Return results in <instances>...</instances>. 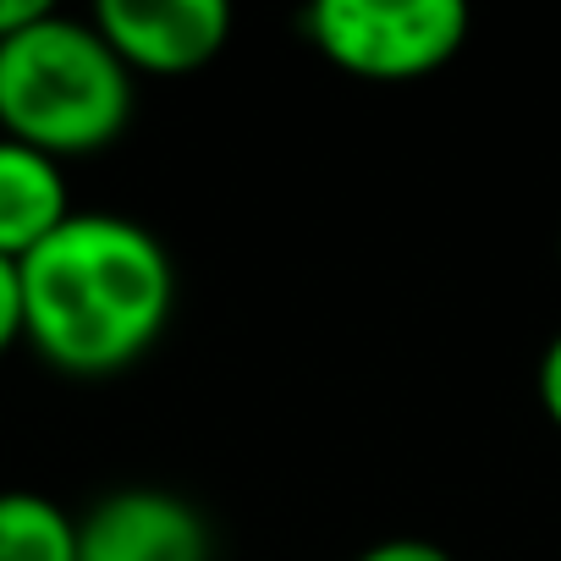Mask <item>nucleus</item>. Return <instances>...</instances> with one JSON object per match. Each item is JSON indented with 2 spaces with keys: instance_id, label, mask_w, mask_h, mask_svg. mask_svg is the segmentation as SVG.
Segmentation results:
<instances>
[{
  "instance_id": "nucleus-1",
  "label": "nucleus",
  "mask_w": 561,
  "mask_h": 561,
  "mask_svg": "<svg viewBox=\"0 0 561 561\" xmlns=\"http://www.w3.org/2000/svg\"><path fill=\"white\" fill-rule=\"evenodd\" d=\"M23 342L61 375L133 369L176 314L171 248L133 215L72 209L23 264Z\"/></svg>"
},
{
  "instance_id": "nucleus-2",
  "label": "nucleus",
  "mask_w": 561,
  "mask_h": 561,
  "mask_svg": "<svg viewBox=\"0 0 561 561\" xmlns=\"http://www.w3.org/2000/svg\"><path fill=\"white\" fill-rule=\"evenodd\" d=\"M133 100L138 78L89 18L50 7L34 28L0 45V133L61 165L111 149L133 122Z\"/></svg>"
},
{
  "instance_id": "nucleus-3",
  "label": "nucleus",
  "mask_w": 561,
  "mask_h": 561,
  "mask_svg": "<svg viewBox=\"0 0 561 561\" xmlns=\"http://www.w3.org/2000/svg\"><path fill=\"white\" fill-rule=\"evenodd\" d=\"M309 45L347 78L413 83L440 72L468 39L457 0H320L304 12Z\"/></svg>"
},
{
  "instance_id": "nucleus-4",
  "label": "nucleus",
  "mask_w": 561,
  "mask_h": 561,
  "mask_svg": "<svg viewBox=\"0 0 561 561\" xmlns=\"http://www.w3.org/2000/svg\"><path fill=\"white\" fill-rule=\"evenodd\" d=\"M89 23L133 78H193L231 45L226 0H100Z\"/></svg>"
},
{
  "instance_id": "nucleus-5",
  "label": "nucleus",
  "mask_w": 561,
  "mask_h": 561,
  "mask_svg": "<svg viewBox=\"0 0 561 561\" xmlns=\"http://www.w3.org/2000/svg\"><path fill=\"white\" fill-rule=\"evenodd\" d=\"M78 561H215V528L165 484H122L78 517Z\"/></svg>"
},
{
  "instance_id": "nucleus-6",
  "label": "nucleus",
  "mask_w": 561,
  "mask_h": 561,
  "mask_svg": "<svg viewBox=\"0 0 561 561\" xmlns=\"http://www.w3.org/2000/svg\"><path fill=\"white\" fill-rule=\"evenodd\" d=\"M67 165L0 133V259L23 264L45 237H56L72 215Z\"/></svg>"
},
{
  "instance_id": "nucleus-7",
  "label": "nucleus",
  "mask_w": 561,
  "mask_h": 561,
  "mask_svg": "<svg viewBox=\"0 0 561 561\" xmlns=\"http://www.w3.org/2000/svg\"><path fill=\"white\" fill-rule=\"evenodd\" d=\"M0 561H78V517L39 490H0Z\"/></svg>"
},
{
  "instance_id": "nucleus-8",
  "label": "nucleus",
  "mask_w": 561,
  "mask_h": 561,
  "mask_svg": "<svg viewBox=\"0 0 561 561\" xmlns=\"http://www.w3.org/2000/svg\"><path fill=\"white\" fill-rule=\"evenodd\" d=\"M23 347V275L12 259H0V358Z\"/></svg>"
},
{
  "instance_id": "nucleus-9",
  "label": "nucleus",
  "mask_w": 561,
  "mask_h": 561,
  "mask_svg": "<svg viewBox=\"0 0 561 561\" xmlns=\"http://www.w3.org/2000/svg\"><path fill=\"white\" fill-rule=\"evenodd\" d=\"M534 397H539V408H545V419L561 430V331L545 342V353H539V369H534Z\"/></svg>"
},
{
  "instance_id": "nucleus-10",
  "label": "nucleus",
  "mask_w": 561,
  "mask_h": 561,
  "mask_svg": "<svg viewBox=\"0 0 561 561\" xmlns=\"http://www.w3.org/2000/svg\"><path fill=\"white\" fill-rule=\"evenodd\" d=\"M353 561H451V550H440L430 539H413V534H397V539H380V545L358 550Z\"/></svg>"
},
{
  "instance_id": "nucleus-11",
  "label": "nucleus",
  "mask_w": 561,
  "mask_h": 561,
  "mask_svg": "<svg viewBox=\"0 0 561 561\" xmlns=\"http://www.w3.org/2000/svg\"><path fill=\"white\" fill-rule=\"evenodd\" d=\"M50 12V0H0V45L18 39L23 28H34Z\"/></svg>"
},
{
  "instance_id": "nucleus-12",
  "label": "nucleus",
  "mask_w": 561,
  "mask_h": 561,
  "mask_svg": "<svg viewBox=\"0 0 561 561\" xmlns=\"http://www.w3.org/2000/svg\"><path fill=\"white\" fill-rule=\"evenodd\" d=\"M556 264H561V231H556Z\"/></svg>"
}]
</instances>
